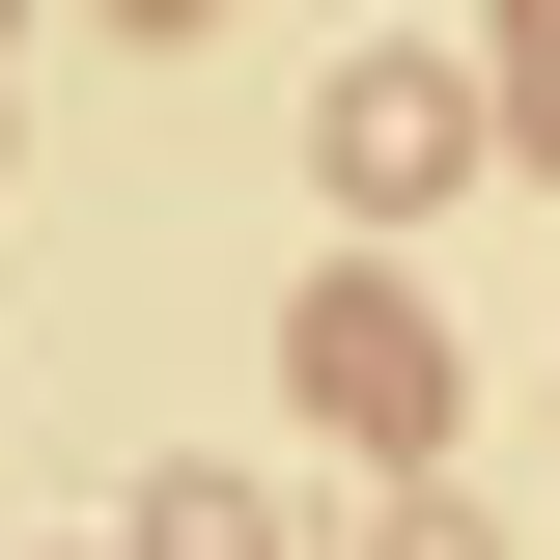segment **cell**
Masks as SVG:
<instances>
[{"mask_svg":"<svg viewBox=\"0 0 560 560\" xmlns=\"http://www.w3.org/2000/svg\"><path fill=\"white\" fill-rule=\"evenodd\" d=\"M308 140H337L364 224H420L448 168H477V57H337V113H308Z\"/></svg>","mask_w":560,"mask_h":560,"instance_id":"obj_2","label":"cell"},{"mask_svg":"<svg viewBox=\"0 0 560 560\" xmlns=\"http://www.w3.org/2000/svg\"><path fill=\"white\" fill-rule=\"evenodd\" d=\"M308 420H337V448H448V337H420V280H308Z\"/></svg>","mask_w":560,"mask_h":560,"instance_id":"obj_1","label":"cell"},{"mask_svg":"<svg viewBox=\"0 0 560 560\" xmlns=\"http://www.w3.org/2000/svg\"><path fill=\"white\" fill-rule=\"evenodd\" d=\"M113 28H197V0H113Z\"/></svg>","mask_w":560,"mask_h":560,"instance_id":"obj_5","label":"cell"},{"mask_svg":"<svg viewBox=\"0 0 560 560\" xmlns=\"http://www.w3.org/2000/svg\"><path fill=\"white\" fill-rule=\"evenodd\" d=\"M140 560H280V504L253 477H140Z\"/></svg>","mask_w":560,"mask_h":560,"instance_id":"obj_3","label":"cell"},{"mask_svg":"<svg viewBox=\"0 0 560 560\" xmlns=\"http://www.w3.org/2000/svg\"><path fill=\"white\" fill-rule=\"evenodd\" d=\"M504 113H533V168H560V0H533V28H504Z\"/></svg>","mask_w":560,"mask_h":560,"instance_id":"obj_4","label":"cell"}]
</instances>
